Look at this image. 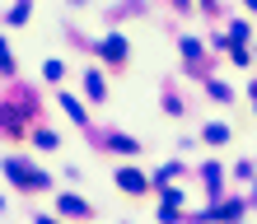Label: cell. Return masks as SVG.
Listing matches in <instances>:
<instances>
[{
  "label": "cell",
  "mask_w": 257,
  "mask_h": 224,
  "mask_svg": "<svg viewBox=\"0 0 257 224\" xmlns=\"http://www.w3.org/2000/svg\"><path fill=\"white\" fill-rule=\"evenodd\" d=\"M117 182H122L126 191H145V187H150V182H145L141 173H122V177H117Z\"/></svg>",
  "instance_id": "obj_1"
},
{
  "label": "cell",
  "mask_w": 257,
  "mask_h": 224,
  "mask_svg": "<svg viewBox=\"0 0 257 224\" xmlns=\"http://www.w3.org/2000/svg\"><path fill=\"white\" fill-rule=\"evenodd\" d=\"M108 145L117 149V154H136V140H131V136H112Z\"/></svg>",
  "instance_id": "obj_2"
},
{
  "label": "cell",
  "mask_w": 257,
  "mask_h": 224,
  "mask_svg": "<svg viewBox=\"0 0 257 224\" xmlns=\"http://www.w3.org/2000/svg\"><path fill=\"white\" fill-rule=\"evenodd\" d=\"M84 89H89V94H94V98H103V75H98V70H89V80H84Z\"/></svg>",
  "instance_id": "obj_3"
},
{
  "label": "cell",
  "mask_w": 257,
  "mask_h": 224,
  "mask_svg": "<svg viewBox=\"0 0 257 224\" xmlns=\"http://www.w3.org/2000/svg\"><path fill=\"white\" fill-rule=\"evenodd\" d=\"M103 52H108L112 61H122V56H126V42H117V38H112V42H103Z\"/></svg>",
  "instance_id": "obj_4"
},
{
  "label": "cell",
  "mask_w": 257,
  "mask_h": 224,
  "mask_svg": "<svg viewBox=\"0 0 257 224\" xmlns=\"http://www.w3.org/2000/svg\"><path fill=\"white\" fill-rule=\"evenodd\" d=\"M206 140H210V145H224V140H229V126H210Z\"/></svg>",
  "instance_id": "obj_5"
},
{
  "label": "cell",
  "mask_w": 257,
  "mask_h": 224,
  "mask_svg": "<svg viewBox=\"0 0 257 224\" xmlns=\"http://www.w3.org/2000/svg\"><path fill=\"white\" fill-rule=\"evenodd\" d=\"M61 103H66V112H70V117H75V122H84V108H80V103H75V98H70V94H66V98H61Z\"/></svg>",
  "instance_id": "obj_6"
},
{
  "label": "cell",
  "mask_w": 257,
  "mask_h": 224,
  "mask_svg": "<svg viewBox=\"0 0 257 224\" xmlns=\"http://www.w3.org/2000/svg\"><path fill=\"white\" fill-rule=\"evenodd\" d=\"M61 210H66V215H84V201H75V196H66V201H61Z\"/></svg>",
  "instance_id": "obj_7"
},
{
  "label": "cell",
  "mask_w": 257,
  "mask_h": 224,
  "mask_svg": "<svg viewBox=\"0 0 257 224\" xmlns=\"http://www.w3.org/2000/svg\"><path fill=\"white\" fill-rule=\"evenodd\" d=\"M42 224H56V219H42Z\"/></svg>",
  "instance_id": "obj_8"
}]
</instances>
